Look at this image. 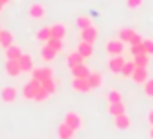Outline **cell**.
Returning <instances> with one entry per match:
<instances>
[{
    "instance_id": "obj_1",
    "label": "cell",
    "mask_w": 153,
    "mask_h": 139,
    "mask_svg": "<svg viewBox=\"0 0 153 139\" xmlns=\"http://www.w3.org/2000/svg\"><path fill=\"white\" fill-rule=\"evenodd\" d=\"M22 97L25 99V101H35V102H45L47 99L51 97L49 93H47L45 89H43V85H41V81H37V79H33L31 77L29 81L23 85V89H22Z\"/></svg>"
},
{
    "instance_id": "obj_2",
    "label": "cell",
    "mask_w": 153,
    "mask_h": 139,
    "mask_svg": "<svg viewBox=\"0 0 153 139\" xmlns=\"http://www.w3.org/2000/svg\"><path fill=\"white\" fill-rule=\"evenodd\" d=\"M105 49H107L108 56H122L126 50V43H122L120 39H111L105 43Z\"/></svg>"
},
{
    "instance_id": "obj_3",
    "label": "cell",
    "mask_w": 153,
    "mask_h": 139,
    "mask_svg": "<svg viewBox=\"0 0 153 139\" xmlns=\"http://www.w3.org/2000/svg\"><path fill=\"white\" fill-rule=\"evenodd\" d=\"M62 122H64V124H68L72 129H76V132L83 128V118L79 116L78 112H66V114H64V120H62Z\"/></svg>"
},
{
    "instance_id": "obj_4",
    "label": "cell",
    "mask_w": 153,
    "mask_h": 139,
    "mask_svg": "<svg viewBox=\"0 0 153 139\" xmlns=\"http://www.w3.org/2000/svg\"><path fill=\"white\" fill-rule=\"evenodd\" d=\"M29 75L33 79H37V81H47V79L54 77V71H52V68H49V66H41V68H35Z\"/></svg>"
},
{
    "instance_id": "obj_5",
    "label": "cell",
    "mask_w": 153,
    "mask_h": 139,
    "mask_svg": "<svg viewBox=\"0 0 153 139\" xmlns=\"http://www.w3.org/2000/svg\"><path fill=\"white\" fill-rule=\"evenodd\" d=\"M27 14H29L31 19H45L47 18V8H45V4L35 2L27 8Z\"/></svg>"
},
{
    "instance_id": "obj_6",
    "label": "cell",
    "mask_w": 153,
    "mask_h": 139,
    "mask_svg": "<svg viewBox=\"0 0 153 139\" xmlns=\"http://www.w3.org/2000/svg\"><path fill=\"white\" fill-rule=\"evenodd\" d=\"M72 91L74 93H89L91 85L87 77H72Z\"/></svg>"
},
{
    "instance_id": "obj_7",
    "label": "cell",
    "mask_w": 153,
    "mask_h": 139,
    "mask_svg": "<svg viewBox=\"0 0 153 139\" xmlns=\"http://www.w3.org/2000/svg\"><path fill=\"white\" fill-rule=\"evenodd\" d=\"M124 64H126V58H124V56H111V58H108L107 68H108V71H112V74L120 75V71H122Z\"/></svg>"
},
{
    "instance_id": "obj_8",
    "label": "cell",
    "mask_w": 153,
    "mask_h": 139,
    "mask_svg": "<svg viewBox=\"0 0 153 139\" xmlns=\"http://www.w3.org/2000/svg\"><path fill=\"white\" fill-rule=\"evenodd\" d=\"M97 37H99V31H97V27H95V25H91V27H87V29L79 31V41H85V43L95 45Z\"/></svg>"
},
{
    "instance_id": "obj_9",
    "label": "cell",
    "mask_w": 153,
    "mask_h": 139,
    "mask_svg": "<svg viewBox=\"0 0 153 139\" xmlns=\"http://www.w3.org/2000/svg\"><path fill=\"white\" fill-rule=\"evenodd\" d=\"M0 99H2V102H6V104L16 102V101H18V89H16V87H2V91H0Z\"/></svg>"
},
{
    "instance_id": "obj_10",
    "label": "cell",
    "mask_w": 153,
    "mask_h": 139,
    "mask_svg": "<svg viewBox=\"0 0 153 139\" xmlns=\"http://www.w3.org/2000/svg\"><path fill=\"white\" fill-rule=\"evenodd\" d=\"M4 70H6V74L10 75V77H19V75L23 74L22 68H19V62H18V60H6Z\"/></svg>"
},
{
    "instance_id": "obj_11",
    "label": "cell",
    "mask_w": 153,
    "mask_h": 139,
    "mask_svg": "<svg viewBox=\"0 0 153 139\" xmlns=\"http://www.w3.org/2000/svg\"><path fill=\"white\" fill-rule=\"evenodd\" d=\"M76 50L79 52V56H82L83 60H87V58L93 56V45H91V43L79 41V43H78V46H76Z\"/></svg>"
},
{
    "instance_id": "obj_12",
    "label": "cell",
    "mask_w": 153,
    "mask_h": 139,
    "mask_svg": "<svg viewBox=\"0 0 153 139\" xmlns=\"http://www.w3.org/2000/svg\"><path fill=\"white\" fill-rule=\"evenodd\" d=\"M132 81L138 83V85H143V83L149 79V71H147V68H136V71L132 74Z\"/></svg>"
},
{
    "instance_id": "obj_13",
    "label": "cell",
    "mask_w": 153,
    "mask_h": 139,
    "mask_svg": "<svg viewBox=\"0 0 153 139\" xmlns=\"http://www.w3.org/2000/svg\"><path fill=\"white\" fill-rule=\"evenodd\" d=\"M4 52H6V60H19V58L23 56L22 46H18L16 43H14V45H10L8 49H4Z\"/></svg>"
},
{
    "instance_id": "obj_14",
    "label": "cell",
    "mask_w": 153,
    "mask_h": 139,
    "mask_svg": "<svg viewBox=\"0 0 153 139\" xmlns=\"http://www.w3.org/2000/svg\"><path fill=\"white\" fill-rule=\"evenodd\" d=\"M136 33H138V31L132 29V27H122V29H118V39L122 43H126V45H130L132 39L136 37Z\"/></svg>"
},
{
    "instance_id": "obj_15",
    "label": "cell",
    "mask_w": 153,
    "mask_h": 139,
    "mask_svg": "<svg viewBox=\"0 0 153 139\" xmlns=\"http://www.w3.org/2000/svg\"><path fill=\"white\" fill-rule=\"evenodd\" d=\"M51 35H52V39L64 41V39H66V25H64V23H52L51 25Z\"/></svg>"
},
{
    "instance_id": "obj_16",
    "label": "cell",
    "mask_w": 153,
    "mask_h": 139,
    "mask_svg": "<svg viewBox=\"0 0 153 139\" xmlns=\"http://www.w3.org/2000/svg\"><path fill=\"white\" fill-rule=\"evenodd\" d=\"M19 68H22L23 74H31V71L35 70V66H33V58L29 56V54H23L22 58H19Z\"/></svg>"
},
{
    "instance_id": "obj_17",
    "label": "cell",
    "mask_w": 153,
    "mask_h": 139,
    "mask_svg": "<svg viewBox=\"0 0 153 139\" xmlns=\"http://www.w3.org/2000/svg\"><path fill=\"white\" fill-rule=\"evenodd\" d=\"M132 126V120L128 114H120V116H114V128L116 129H128Z\"/></svg>"
},
{
    "instance_id": "obj_18",
    "label": "cell",
    "mask_w": 153,
    "mask_h": 139,
    "mask_svg": "<svg viewBox=\"0 0 153 139\" xmlns=\"http://www.w3.org/2000/svg\"><path fill=\"white\" fill-rule=\"evenodd\" d=\"M74 133H76V129H72L64 122L58 126V139H74Z\"/></svg>"
},
{
    "instance_id": "obj_19",
    "label": "cell",
    "mask_w": 153,
    "mask_h": 139,
    "mask_svg": "<svg viewBox=\"0 0 153 139\" xmlns=\"http://www.w3.org/2000/svg\"><path fill=\"white\" fill-rule=\"evenodd\" d=\"M51 37H52L51 35V25H43L41 29H37V33H35V39H37L39 43H43V45H45Z\"/></svg>"
},
{
    "instance_id": "obj_20",
    "label": "cell",
    "mask_w": 153,
    "mask_h": 139,
    "mask_svg": "<svg viewBox=\"0 0 153 139\" xmlns=\"http://www.w3.org/2000/svg\"><path fill=\"white\" fill-rule=\"evenodd\" d=\"M87 81H89V85H91V89H99V87H103V75L99 74V71H91L89 74V77H87Z\"/></svg>"
},
{
    "instance_id": "obj_21",
    "label": "cell",
    "mask_w": 153,
    "mask_h": 139,
    "mask_svg": "<svg viewBox=\"0 0 153 139\" xmlns=\"http://www.w3.org/2000/svg\"><path fill=\"white\" fill-rule=\"evenodd\" d=\"M10 45H14V35H12V31L2 29L0 31V46H2V49H8Z\"/></svg>"
},
{
    "instance_id": "obj_22",
    "label": "cell",
    "mask_w": 153,
    "mask_h": 139,
    "mask_svg": "<svg viewBox=\"0 0 153 139\" xmlns=\"http://www.w3.org/2000/svg\"><path fill=\"white\" fill-rule=\"evenodd\" d=\"M66 62H68V68L72 70V68H76V66L83 64V58L79 56V52H78V50H74V52H70V54H68Z\"/></svg>"
},
{
    "instance_id": "obj_23",
    "label": "cell",
    "mask_w": 153,
    "mask_h": 139,
    "mask_svg": "<svg viewBox=\"0 0 153 139\" xmlns=\"http://www.w3.org/2000/svg\"><path fill=\"white\" fill-rule=\"evenodd\" d=\"M105 99H107L108 104H112V102H122V93H120L118 89H108L107 93H105Z\"/></svg>"
},
{
    "instance_id": "obj_24",
    "label": "cell",
    "mask_w": 153,
    "mask_h": 139,
    "mask_svg": "<svg viewBox=\"0 0 153 139\" xmlns=\"http://www.w3.org/2000/svg\"><path fill=\"white\" fill-rule=\"evenodd\" d=\"M89 74H91V70L87 68L85 62L76 66V68H72V75H74V77H89Z\"/></svg>"
},
{
    "instance_id": "obj_25",
    "label": "cell",
    "mask_w": 153,
    "mask_h": 139,
    "mask_svg": "<svg viewBox=\"0 0 153 139\" xmlns=\"http://www.w3.org/2000/svg\"><path fill=\"white\" fill-rule=\"evenodd\" d=\"M108 114H111L112 118L120 116V114H126V106H124V102H112V104H108Z\"/></svg>"
},
{
    "instance_id": "obj_26",
    "label": "cell",
    "mask_w": 153,
    "mask_h": 139,
    "mask_svg": "<svg viewBox=\"0 0 153 139\" xmlns=\"http://www.w3.org/2000/svg\"><path fill=\"white\" fill-rule=\"evenodd\" d=\"M39 56H41L43 62H52V60L56 58V52H54V50H51L47 45H43V46H41V52H39Z\"/></svg>"
},
{
    "instance_id": "obj_27",
    "label": "cell",
    "mask_w": 153,
    "mask_h": 139,
    "mask_svg": "<svg viewBox=\"0 0 153 139\" xmlns=\"http://www.w3.org/2000/svg\"><path fill=\"white\" fill-rule=\"evenodd\" d=\"M45 45L49 46L51 50H54L56 54H58V52H62V50H64V41H60V39H52V37H51L49 41L45 43Z\"/></svg>"
},
{
    "instance_id": "obj_28",
    "label": "cell",
    "mask_w": 153,
    "mask_h": 139,
    "mask_svg": "<svg viewBox=\"0 0 153 139\" xmlns=\"http://www.w3.org/2000/svg\"><path fill=\"white\" fill-rule=\"evenodd\" d=\"M132 60H134L136 68H147V64H149V56H147V54H143V52L142 54H136Z\"/></svg>"
},
{
    "instance_id": "obj_29",
    "label": "cell",
    "mask_w": 153,
    "mask_h": 139,
    "mask_svg": "<svg viewBox=\"0 0 153 139\" xmlns=\"http://www.w3.org/2000/svg\"><path fill=\"white\" fill-rule=\"evenodd\" d=\"M76 25H78V29H87V27H91L93 23H91V18L89 15H78L76 18Z\"/></svg>"
},
{
    "instance_id": "obj_30",
    "label": "cell",
    "mask_w": 153,
    "mask_h": 139,
    "mask_svg": "<svg viewBox=\"0 0 153 139\" xmlns=\"http://www.w3.org/2000/svg\"><path fill=\"white\" fill-rule=\"evenodd\" d=\"M136 71V64H134V60H126V64H124V68L122 71H120V75L122 77H132V74Z\"/></svg>"
},
{
    "instance_id": "obj_31",
    "label": "cell",
    "mask_w": 153,
    "mask_h": 139,
    "mask_svg": "<svg viewBox=\"0 0 153 139\" xmlns=\"http://www.w3.org/2000/svg\"><path fill=\"white\" fill-rule=\"evenodd\" d=\"M41 85H43V89H45L51 97L56 93V79L54 77H52V79H47V81H41Z\"/></svg>"
},
{
    "instance_id": "obj_32",
    "label": "cell",
    "mask_w": 153,
    "mask_h": 139,
    "mask_svg": "<svg viewBox=\"0 0 153 139\" xmlns=\"http://www.w3.org/2000/svg\"><path fill=\"white\" fill-rule=\"evenodd\" d=\"M142 50L147 56H153V39H143L142 41Z\"/></svg>"
},
{
    "instance_id": "obj_33",
    "label": "cell",
    "mask_w": 153,
    "mask_h": 139,
    "mask_svg": "<svg viewBox=\"0 0 153 139\" xmlns=\"http://www.w3.org/2000/svg\"><path fill=\"white\" fill-rule=\"evenodd\" d=\"M143 93H146V97L153 99V77H149L146 83H143Z\"/></svg>"
},
{
    "instance_id": "obj_34",
    "label": "cell",
    "mask_w": 153,
    "mask_h": 139,
    "mask_svg": "<svg viewBox=\"0 0 153 139\" xmlns=\"http://www.w3.org/2000/svg\"><path fill=\"white\" fill-rule=\"evenodd\" d=\"M142 4H143V0H126V6L132 8V10H134V8H140Z\"/></svg>"
},
{
    "instance_id": "obj_35",
    "label": "cell",
    "mask_w": 153,
    "mask_h": 139,
    "mask_svg": "<svg viewBox=\"0 0 153 139\" xmlns=\"http://www.w3.org/2000/svg\"><path fill=\"white\" fill-rule=\"evenodd\" d=\"M130 49V52H132V56H136V54H142L143 50H142V45H136V46H128Z\"/></svg>"
},
{
    "instance_id": "obj_36",
    "label": "cell",
    "mask_w": 153,
    "mask_h": 139,
    "mask_svg": "<svg viewBox=\"0 0 153 139\" xmlns=\"http://www.w3.org/2000/svg\"><path fill=\"white\" fill-rule=\"evenodd\" d=\"M147 124L153 126V108L149 110V112H147Z\"/></svg>"
},
{
    "instance_id": "obj_37",
    "label": "cell",
    "mask_w": 153,
    "mask_h": 139,
    "mask_svg": "<svg viewBox=\"0 0 153 139\" xmlns=\"http://www.w3.org/2000/svg\"><path fill=\"white\" fill-rule=\"evenodd\" d=\"M149 139H153V126H151V129H149Z\"/></svg>"
},
{
    "instance_id": "obj_38",
    "label": "cell",
    "mask_w": 153,
    "mask_h": 139,
    "mask_svg": "<svg viewBox=\"0 0 153 139\" xmlns=\"http://www.w3.org/2000/svg\"><path fill=\"white\" fill-rule=\"evenodd\" d=\"M0 2H2V4H4V6H6V4H8V2H10V0H0Z\"/></svg>"
},
{
    "instance_id": "obj_39",
    "label": "cell",
    "mask_w": 153,
    "mask_h": 139,
    "mask_svg": "<svg viewBox=\"0 0 153 139\" xmlns=\"http://www.w3.org/2000/svg\"><path fill=\"white\" fill-rule=\"evenodd\" d=\"M2 8H4V4H2V2H0V12H2Z\"/></svg>"
},
{
    "instance_id": "obj_40",
    "label": "cell",
    "mask_w": 153,
    "mask_h": 139,
    "mask_svg": "<svg viewBox=\"0 0 153 139\" xmlns=\"http://www.w3.org/2000/svg\"><path fill=\"white\" fill-rule=\"evenodd\" d=\"M0 31H2V25H0Z\"/></svg>"
}]
</instances>
